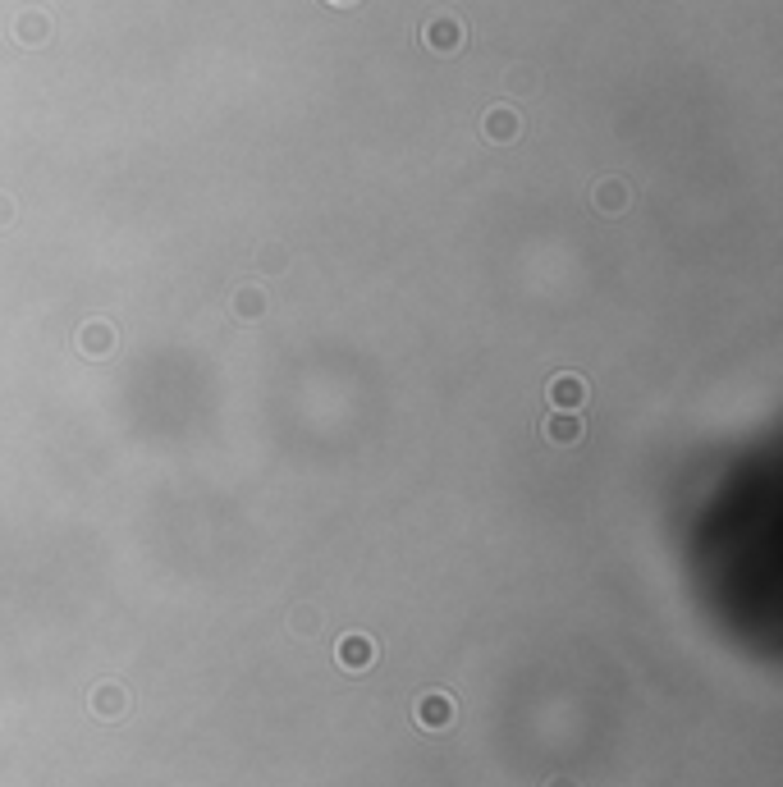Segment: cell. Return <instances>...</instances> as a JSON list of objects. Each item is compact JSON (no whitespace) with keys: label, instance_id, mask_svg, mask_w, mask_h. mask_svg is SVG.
I'll use <instances>...</instances> for the list:
<instances>
[{"label":"cell","instance_id":"6da1fadb","mask_svg":"<svg viewBox=\"0 0 783 787\" xmlns=\"http://www.w3.org/2000/svg\"><path fill=\"white\" fill-rule=\"evenodd\" d=\"M463 42H468V28H463V19H454V14H435V19L422 23V46L435 55H458L463 51Z\"/></svg>","mask_w":783,"mask_h":787},{"label":"cell","instance_id":"7a4b0ae2","mask_svg":"<svg viewBox=\"0 0 783 787\" xmlns=\"http://www.w3.org/2000/svg\"><path fill=\"white\" fill-rule=\"evenodd\" d=\"M413 719H417V728H426V733H445V728H454L458 705H454V696H445V691H426L422 701L413 705Z\"/></svg>","mask_w":783,"mask_h":787},{"label":"cell","instance_id":"3957f363","mask_svg":"<svg viewBox=\"0 0 783 787\" xmlns=\"http://www.w3.org/2000/svg\"><path fill=\"white\" fill-rule=\"evenodd\" d=\"M87 710L97 714L101 723H120L124 714L133 710V696L120 682H101V687H92V696H87Z\"/></svg>","mask_w":783,"mask_h":787},{"label":"cell","instance_id":"277c9868","mask_svg":"<svg viewBox=\"0 0 783 787\" xmlns=\"http://www.w3.org/2000/svg\"><path fill=\"white\" fill-rule=\"evenodd\" d=\"M335 659H339V669H348V673H367L371 659H376V646H371V637L353 632V637H344L335 646Z\"/></svg>","mask_w":783,"mask_h":787},{"label":"cell","instance_id":"5b68a950","mask_svg":"<svg viewBox=\"0 0 783 787\" xmlns=\"http://www.w3.org/2000/svg\"><path fill=\"white\" fill-rule=\"evenodd\" d=\"M541 431L550 444H559V449H573V444H582V421H577V412H550V417L541 421Z\"/></svg>","mask_w":783,"mask_h":787},{"label":"cell","instance_id":"8992f818","mask_svg":"<svg viewBox=\"0 0 783 787\" xmlns=\"http://www.w3.org/2000/svg\"><path fill=\"white\" fill-rule=\"evenodd\" d=\"M550 403H555L559 412H577L582 403H587V380L573 376V371L555 376V380H550Z\"/></svg>","mask_w":783,"mask_h":787},{"label":"cell","instance_id":"52a82bcc","mask_svg":"<svg viewBox=\"0 0 783 787\" xmlns=\"http://www.w3.org/2000/svg\"><path fill=\"white\" fill-rule=\"evenodd\" d=\"M481 129H486L490 142H513L522 133V119H518L513 106H490L486 119H481Z\"/></svg>","mask_w":783,"mask_h":787},{"label":"cell","instance_id":"ba28073f","mask_svg":"<svg viewBox=\"0 0 783 787\" xmlns=\"http://www.w3.org/2000/svg\"><path fill=\"white\" fill-rule=\"evenodd\" d=\"M46 37H51V14H42V10L14 14V42L19 46H42Z\"/></svg>","mask_w":783,"mask_h":787},{"label":"cell","instance_id":"9c48e42d","mask_svg":"<svg viewBox=\"0 0 783 787\" xmlns=\"http://www.w3.org/2000/svg\"><path fill=\"white\" fill-rule=\"evenodd\" d=\"M591 202H596L600 216H623V206H628V184L623 179H600L591 188Z\"/></svg>","mask_w":783,"mask_h":787},{"label":"cell","instance_id":"30bf717a","mask_svg":"<svg viewBox=\"0 0 783 787\" xmlns=\"http://www.w3.org/2000/svg\"><path fill=\"white\" fill-rule=\"evenodd\" d=\"M78 348H83L87 357H106L110 348H115V330H110L106 321H87L83 330H78Z\"/></svg>","mask_w":783,"mask_h":787},{"label":"cell","instance_id":"8fae6325","mask_svg":"<svg viewBox=\"0 0 783 787\" xmlns=\"http://www.w3.org/2000/svg\"><path fill=\"white\" fill-rule=\"evenodd\" d=\"M266 307H271V302H266V293L261 289H234V316H239L243 325H252V321H261V316H266Z\"/></svg>","mask_w":783,"mask_h":787},{"label":"cell","instance_id":"7c38bea8","mask_svg":"<svg viewBox=\"0 0 783 787\" xmlns=\"http://www.w3.org/2000/svg\"><path fill=\"white\" fill-rule=\"evenodd\" d=\"M14 216H19V211H14V197H5V193H0V229H5V225H14Z\"/></svg>","mask_w":783,"mask_h":787},{"label":"cell","instance_id":"4fadbf2b","mask_svg":"<svg viewBox=\"0 0 783 787\" xmlns=\"http://www.w3.org/2000/svg\"><path fill=\"white\" fill-rule=\"evenodd\" d=\"M261 266H266V270H280V266H284L280 248H271V252H266V257H261Z\"/></svg>","mask_w":783,"mask_h":787},{"label":"cell","instance_id":"5bb4252c","mask_svg":"<svg viewBox=\"0 0 783 787\" xmlns=\"http://www.w3.org/2000/svg\"><path fill=\"white\" fill-rule=\"evenodd\" d=\"M545 787H577V783H573V778H550Z\"/></svg>","mask_w":783,"mask_h":787},{"label":"cell","instance_id":"9a60e30c","mask_svg":"<svg viewBox=\"0 0 783 787\" xmlns=\"http://www.w3.org/2000/svg\"><path fill=\"white\" fill-rule=\"evenodd\" d=\"M330 5H358V0H330Z\"/></svg>","mask_w":783,"mask_h":787}]
</instances>
